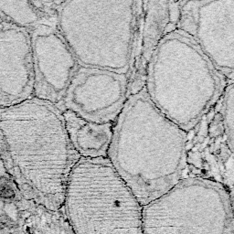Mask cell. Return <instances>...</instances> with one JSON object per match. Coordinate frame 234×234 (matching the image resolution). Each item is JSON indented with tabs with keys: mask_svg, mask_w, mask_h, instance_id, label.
<instances>
[{
	"mask_svg": "<svg viewBox=\"0 0 234 234\" xmlns=\"http://www.w3.org/2000/svg\"><path fill=\"white\" fill-rule=\"evenodd\" d=\"M56 14L79 65L129 78L139 55L144 1H63Z\"/></svg>",
	"mask_w": 234,
	"mask_h": 234,
	"instance_id": "277c9868",
	"label": "cell"
},
{
	"mask_svg": "<svg viewBox=\"0 0 234 234\" xmlns=\"http://www.w3.org/2000/svg\"><path fill=\"white\" fill-rule=\"evenodd\" d=\"M31 39L35 97L57 106L79 63L57 25H38Z\"/></svg>",
	"mask_w": 234,
	"mask_h": 234,
	"instance_id": "9c48e42d",
	"label": "cell"
},
{
	"mask_svg": "<svg viewBox=\"0 0 234 234\" xmlns=\"http://www.w3.org/2000/svg\"><path fill=\"white\" fill-rule=\"evenodd\" d=\"M221 118L224 127L225 136L227 143L232 153H233V139H234V92L233 82L227 84L223 91V98L221 104Z\"/></svg>",
	"mask_w": 234,
	"mask_h": 234,
	"instance_id": "7c38bea8",
	"label": "cell"
},
{
	"mask_svg": "<svg viewBox=\"0 0 234 234\" xmlns=\"http://www.w3.org/2000/svg\"><path fill=\"white\" fill-rule=\"evenodd\" d=\"M144 88L155 108L187 132L218 102L225 78L189 36L175 29L155 48Z\"/></svg>",
	"mask_w": 234,
	"mask_h": 234,
	"instance_id": "3957f363",
	"label": "cell"
},
{
	"mask_svg": "<svg viewBox=\"0 0 234 234\" xmlns=\"http://www.w3.org/2000/svg\"><path fill=\"white\" fill-rule=\"evenodd\" d=\"M177 29L189 36L230 82L234 72V0L178 2Z\"/></svg>",
	"mask_w": 234,
	"mask_h": 234,
	"instance_id": "52a82bcc",
	"label": "cell"
},
{
	"mask_svg": "<svg viewBox=\"0 0 234 234\" xmlns=\"http://www.w3.org/2000/svg\"><path fill=\"white\" fill-rule=\"evenodd\" d=\"M0 132L24 196L49 210H61L70 173L81 157L59 108L36 97L7 106L0 111Z\"/></svg>",
	"mask_w": 234,
	"mask_h": 234,
	"instance_id": "6da1fadb",
	"label": "cell"
},
{
	"mask_svg": "<svg viewBox=\"0 0 234 234\" xmlns=\"http://www.w3.org/2000/svg\"><path fill=\"white\" fill-rule=\"evenodd\" d=\"M170 17V2H144V20L141 32L139 55L134 67L135 71L133 70L134 71H132V76L133 74L136 75L134 82H136L137 84L143 81L142 77H144L145 75L146 67L151 55L165 34V29L167 28Z\"/></svg>",
	"mask_w": 234,
	"mask_h": 234,
	"instance_id": "8fae6325",
	"label": "cell"
},
{
	"mask_svg": "<svg viewBox=\"0 0 234 234\" xmlns=\"http://www.w3.org/2000/svg\"><path fill=\"white\" fill-rule=\"evenodd\" d=\"M107 158L144 207L183 179L187 135L143 87L128 96L113 123Z\"/></svg>",
	"mask_w": 234,
	"mask_h": 234,
	"instance_id": "7a4b0ae2",
	"label": "cell"
},
{
	"mask_svg": "<svg viewBox=\"0 0 234 234\" xmlns=\"http://www.w3.org/2000/svg\"><path fill=\"white\" fill-rule=\"evenodd\" d=\"M128 88L125 74L79 65L58 107L90 122L113 124L129 96Z\"/></svg>",
	"mask_w": 234,
	"mask_h": 234,
	"instance_id": "ba28073f",
	"label": "cell"
},
{
	"mask_svg": "<svg viewBox=\"0 0 234 234\" xmlns=\"http://www.w3.org/2000/svg\"><path fill=\"white\" fill-rule=\"evenodd\" d=\"M232 200L220 182L183 178L143 207V234H234Z\"/></svg>",
	"mask_w": 234,
	"mask_h": 234,
	"instance_id": "8992f818",
	"label": "cell"
},
{
	"mask_svg": "<svg viewBox=\"0 0 234 234\" xmlns=\"http://www.w3.org/2000/svg\"><path fill=\"white\" fill-rule=\"evenodd\" d=\"M70 142L82 158H107L113 124L84 120L69 111L62 112Z\"/></svg>",
	"mask_w": 234,
	"mask_h": 234,
	"instance_id": "30bf717a",
	"label": "cell"
},
{
	"mask_svg": "<svg viewBox=\"0 0 234 234\" xmlns=\"http://www.w3.org/2000/svg\"><path fill=\"white\" fill-rule=\"evenodd\" d=\"M142 209L108 158L81 157L72 167L62 210L76 234H143Z\"/></svg>",
	"mask_w": 234,
	"mask_h": 234,
	"instance_id": "5b68a950",
	"label": "cell"
}]
</instances>
